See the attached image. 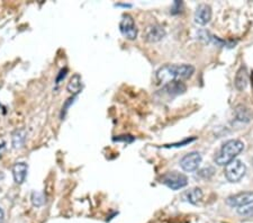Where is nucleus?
<instances>
[{
	"label": "nucleus",
	"instance_id": "obj_1",
	"mask_svg": "<svg viewBox=\"0 0 253 223\" xmlns=\"http://www.w3.org/2000/svg\"><path fill=\"white\" fill-rule=\"evenodd\" d=\"M195 67L192 64H166L157 71V82L168 84L171 82H181L194 75Z\"/></svg>",
	"mask_w": 253,
	"mask_h": 223
},
{
	"label": "nucleus",
	"instance_id": "obj_2",
	"mask_svg": "<svg viewBox=\"0 0 253 223\" xmlns=\"http://www.w3.org/2000/svg\"><path fill=\"white\" fill-rule=\"evenodd\" d=\"M244 150V143L240 140H228L222 145L215 156V163L220 166H226L234 160Z\"/></svg>",
	"mask_w": 253,
	"mask_h": 223
},
{
	"label": "nucleus",
	"instance_id": "obj_3",
	"mask_svg": "<svg viewBox=\"0 0 253 223\" xmlns=\"http://www.w3.org/2000/svg\"><path fill=\"white\" fill-rule=\"evenodd\" d=\"M245 172H247L245 165L241 160L234 159L225 166L224 174L228 182L237 183L245 176Z\"/></svg>",
	"mask_w": 253,
	"mask_h": 223
},
{
	"label": "nucleus",
	"instance_id": "obj_4",
	"mask_svg": "<svg viewBox=\"0 0 253 223\" xmlns=\"http://www.w3.org/2000/svg\"><path fill=\"white\" fill-rule=\"evenodd\" d=\"M161 183L171 188V190L178 191L187 186V184H188V178H187L186 175L181 174V172L170 171L162 176Z\"/></svg>",
	"mask_w": 253,
	"mask_h": 223
},
{
	"label": "nucleus",
	"instance_id": "obj_5",
	"mask_svg": "<svg viewBox=\"0 0 253 223\" xmlns=\"http://www.w3.org/2000/svg\"><path fill=\"white\" fill-rule=\"evenodd\" d=\"M119 30L123 36L130 41H133L138 37V28H136L133 17L128 14L123 15L122 21L119 23Z\"/></svg>",
	"mask_w": 253,
	"mask_h": 223
},
{
	"label": "nucleus",
	"instance_id": "obj_6",
	"mask_svg": "<svg viewBox=\"0 0 253 223\" xmlns=\"http://www.w3.org/2000/svg\"><path fill=\"white\" fill-rule=\"evenodd\" d=\"M226 203L232 207H243L253 204V192H241L227 197Z\"/></svg>",
	"mask_w": 253,
	"mask_h": 223
},
{
	"label": "nucleus",
	"instance_id": "obj_7",
	"mask_svg": "<svg viewBox=\"0 0 253 223\" xmlns=\"http://www.w3.org/2000/svg\"><path fill=\"white\" fill-rule=\"evenodd\" d=\"M201 163V155L199 152H190L186 155L184 158L180 160V167L184 169L185 171L192 172L198 169Z\"/></svg>",
	"mask_w": 253,
	"mask_h": 223
},
{
	"label": "nucleus",
	"instance_id": "obj_8",
	"mask_svg": "<svg viewBox=\"0 0 253 223\" xmlns=\"http://www.w3.org/2000/svg\"><path fill=\"white\" fill-rule=\"evenodd\" d=\"M212 19V8L211 6L201 3L197 7L195 11V22L199 25H206L211 22Z\"/></svg>",
	"mask_w": 253,
	"mask_h": 223
},
{
	"label": "nucleus",
	"instance_id": "obj_9",
	"mask_svg": "<svg viewBox=\"0 0 253 223\" xmlns=\"http://www.w3.org/2000/svg\"><path fill=\"white\" fill-rule=\"evenodd\" d=\"M166 35V30L163 29V28H161L160 25H150L147 26L145 32H144V38L147 42H158L162 40L163 37Z\"/></svg>",
	"mask_w": 253,
	"mask_h": 223
},
{
	"label": "nucleus",
	"instance_id": "obj_10",
	"mask_svg": "<svg viewBox=\"0 0 253 223\" xmlns=\"http://www.w3.org/2000/svg\"><path fill=\"white\" fill-rule=\"evenodd\" d=\"M186 89H187L186 84L182 82H171L166 84L165 86L162 87L161 91L170 96H177V95L184 94Z\"/></svg>",
	"mask_w": 253,
	"mask_h": 223
},
{
	"label": "nucleus",
	"instance_id": "obj_11",
	"mask_svg": "<svg viewBox=\"0 0 253 223\" xmlns=\"http://www.w3.org/2000/svg\"><path fill=\"white\" fill-rule=\"evenodd\" d=\"M248 83H249L248 69H247V67H245V65H242V67H241L236 72L235 80H234L235 88L237 90L242 91V90L245 89V88H247Z\"/></svg>",
	"mask_w": 253,
	"mask_h": 223
},
{
	"label": "nucleus",
	"instance_id": "obj_12",
	"mask_svg": "<svg viewBox=\"0 0 253 223\" xmlns=\"http://www.w3.org/2000/svg\"><path fill=\"white\" fill-rule=\"evenodd\" d=\"M27 170H28V166L25 163H17L14 165L13 167V175L14 179L16 184H23L26 178Z\"/></svg>",
	"mask_w": 253,
	"mask_h": 223
},
{
	"label": "nucleus",
	"instance_id": "obj_13",
	"mask_svg": "<svg viewBox=\"0 0 253 223\" xmlns=\"http://www.w3.org/2000/svg\"><path fill=\"white\" fill-rule=\"evenodd\" d=\"M186 199L188 201L189 203H192V204H198L201 199H202V196H204V194H202V191L200 190V188H193V190L188 191L186 193Z\"/></svg>",
	"mask_w": 253,
	"mask_h": 223
},
{
	"label": "nucleus",
	"instance_id": "obj_14",
	"mask_svg": "<svg viewBox=\"0 0 253 223\" xmlns=\"http://www.w3.org/2000/svg\"><path fill=\"white\" fill-rule=\"evenodd\" d=\"M68 91L73 95H77L81 90V77L80 75H73L72 78L70 79V83L68 84Z\"/></svg>",
	"mask_w": 253,
	"mask_h": 223
},
{
	"label": "nucleus",
	"instance_id": "obj_15",
	"mask_svg": "<svg viewBox=\"0 0 253 223\" xmlns=\"http://www.w3.org/2000/svg\"><path fill=\"white\" fill-rule=\"evenodd\" d=\"M26 139V132L25 130H17L13 136V145L14 148H21L23 147Z\"/></svg>",
	"mask_w": 253,
	"mask_h": 223
},
{
	"label": "nucleus",
	"instance_id": "obj_16",
	"mask_svg": "<svg viewBox=\"0 0 253 223\" xmlns=\"http://www.w3.org/2000/svg\"><path fill=\"white\" fill-rule=\"evenodd\" d=\"M252 117V115L250 113V111H249L247 107L244 106H239L236 109V118L239 121H244V122H248L250 121Z\"/></svg>",
	"mask_w": 253,
	"mask_h": 223
},
{
	"label": "nucleus",
	"instance_id": "obj_17",
	"mask_svg": "<svg viewBox=\"0 0 253 223\" xmlns=\"http://www.w3.org/2000/svg\"><path fill=\"white\" fill-rule=\"evenodd\" d=\"M32 203L34 206H42L44 204V195L38 192H34L32 194Z\"/></svg>",
	"mask_w": 253,
	"mask_h": 223
},
{
	"label": "nucleus",
	"instance_id": "obj_18",
	"mask_svg": "<svg viewBox=\"0 0 253 223\" xmlns=\"http://www.w3.org/2000/svg\"><path fill=\"white\" fill-rule=\"evenodd\" d=\"M237 213L240 215H242V217L245 218H253V205L252 206H248V207H239V210H237Z\"/></svg>",
	"mask_w": 253,
	"mask_h": 223
},
{
	"label": "nucleus",
	"instance_id": "obj_19",
	"mask_svg": "<svg viewBox=\"0 0 253 223\" xmlns=\"http://www.w3.org/2000/svg\"><path fill=\"white\" fill-rule=\"evenodd\" d=\"M115 141H127V142H132L134 140L133 137L131 136H126V138H115Z\"/></svg>",
	"mask_w": 253,
	"mask_h": 223
},
{
	"label": "nucleus",
	"instance_id": "obj_20",
	"mask_svg": "<svg viewBox=\"0 0 253 223\" xmlns=\"http://www.w3.org/2000/svg\"><path fill=\"white\" fill-rule=\"evenodd\" d=\"M5 221V214H3V211L0 209V223H3Z\"/></svg>",
	"mask_w": 253,
	"mask_h": 223
}]
</instances>
